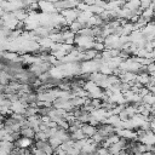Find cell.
I'll use <instances>...</instances> for the list:
<instances>
[{"mask_svg": "<svg viewBox=\"0 0 155 155\" xmlns=\"http://www.w3.org/2000/svg\"><path fill=\"white\" fill-rule=\"evenodd\" d=\"M38 6L39 8L44 12V13H54L56 12V7H54V4L53 2H50L48 0H45V1H38Z\"/></svg>", "mask_w": 155, "mask_h": 155, "instance_id": "6da1fadb", "label": "cell"}, {"mask_svg": "<svg viewBox=\"0 0 155 155\" xmlns=\"http://www.w3.org/2000/svg\"><path fill=\"white\" fill-rule=\"evenodd\" d=\"M81 131L84 132V134H85L87 138H91V137L97 132V127L93 126V125H90V124H82Z\"/></svg>", "mask_w": 155, "mask_h": 155, "instance_id": "7a4b0ae2", "label": "cell"}, {"mask_svg": "<svg viewBox=\"0 0 155 155\" xmlns=\"http://www.w3.org/2000/svg\"><path fill=\"white\" fill-rule=\"evenodd\" d=\"M19 133H21L22 137L30 138V139H33V138L35 137V131H34L31 127H24V128H21Z\"/></svg>", "mask_w": 155, "mask_h": 155, "instance_id": "3957f363", "label": "cell"}, {"mask_svg": "<svg viewBox=\"0 0 155 155\" xmlns=\"http://www.w3.org/2000/svg\"><path fill=\"white\" fill-rule=\"evenodd\" d=\"M35 140H47L48 139V136L44 132V131H39L35 133Z\"/></svg>", "mask_w": 155, "mask_h": 155, "instance_id": "277c9868", "label": "cell"}]
</instances>
